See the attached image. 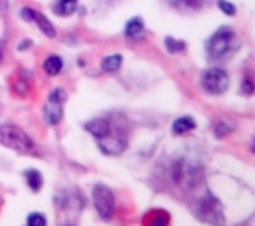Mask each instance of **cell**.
I'll return each mask as SVG.
<instances>
[{"label": "cell", "mask_w": 255, "mask_h": 226, "mask_svg": "<svg viewBox=\"0 0 255 226\" xmlns=\"http://www.w3.org/2000/svg\"><path fill=\"white\" fill-rule=\"evenodd\" d=\"M0 143L19 154H32L36 149L32 138L15 125H0Z\"/></svg>", "instance_id": "obj_1"}, {"label": "cell", "mask_w": 255, "mask_h": 226, "mask_svg": "<svg viewBox=\"0 0 255 226\" xmlns=\"http://www.w3.org/2000/svg\"><path fill=\"white\" fill-rule=\"evenodd\" d=\"M233 42H235V32H233L230 27L223 25V27H220L217 32L208 39V42H206L208 56L211 59L223 58L228 51L233 49Z\"/></svg>", "instance_id": "obj_2"}, {"label": "cell", "mask_w": 255, "mask_h": 226, "mask_svg": "<svg viewBox=\"0 0 255 226\" xmlns=\"http://www.w3.org/2000/svg\"><path fill=\"white\" fill-rule=\"evenodd\" d=\"M203 90L210 95H222L230 86V78L222 68H210L203 73L201 78Z\"/></svg>", "instance_id": "obj_3"}, {"label": "cell", "mask_w": 255, "mask_h": 226, "mask_svg": "<svg viewBox=\"0 0 255 226\" xmlns=\"http://www.w3.org/2000/svg\"><path fill=\"white\" fill-rule=\"evenodd\" d=\"M92 198H93V204L97 208L98 215L102 216L103 220H109L112 218L115 211V196L114 193L103 184H97L93 188V193H92Z\"/></svg>", "instance_id": "obj_4"}, {"label": "cell", "mask_w": 255, "mask_h": 226, "mask_svg": "<svg viewBox=\"0 0 255 226\" xmlns=\"http://www.w3.org/2000/svg\"><path fill=\"white\" fill-rule=\"evenodd\" d=\"M98 140H100V149L109 155L120 154L125 149V145H127V140L124 138V135H120V133L119 135H112V130L109 135L98 138Z\"/></svg>", "instance_id": "obj_5"}, {"label": "cell", "mask_w": 255, "mask_h": 226, "mask_svg": "<svg viewBox=\"0 0 255 226\" xmlns=\"http://www.w3.org/2000/svg\"><path fill=\"white\" fill-rule=\"evenodd\" d=\"M85 130H88L93 137L102 138L110 133L112 125H110V121L105 118H95V120H90L88 123H85Z\"/></svg>", "instance_id": "obj_6"}, {"label": "cell", "mask_w": 255, "mask_h": 226, "mask_svg": "<svg viewBox=\"0 0 255 226\" xmlns=\"http://www.w3.org/2000/svg\"><path fill=\"white\" fill-rule=\"evenodd\" d=\"M63 103H54V102H49L47 100V103L44 105V118L49 125H56L59 123V120H61L63 116Z\"/></svg>", "instance_id": "obj_7"}, {"label": "cell", "mask_w": 255, "mask_h": 226, "mask_svg": "<svg viewBox=\"0 0 255 226\" xmlns=\"http://www.w3.org/2000/svg\"><path fill=\"white\" fill-rule=\"evenodd\" d=\"M196 128V121H194L193 116H179V118L174 120V123H172V132L176 133V135H183V133H188L191 132V130Z\"/></svg>", "instance_id": "obj_8"}, {"label": "cell", "mask_w": 255, "mask_h": 226, "mask_svg": "<svg viewBox=\"0 0 255 226\" xmlns=\"http://www.w3.org/2000/svg\"><path fill=\"white\" fill-rule=\"evenodd\" d=\"M144 34V19L142 17H132L125 25V36L128 39H139Z\"/></svg>", "instance_id": "obj_9"}, {"label": "cell", "mask_w": 255, "mask_h": 226, "mask_svg": "<svg viewBox=\"0 0 255 226\" xmlns=\"http://www.w3.org/2000/svg\"><path fill=\"white\" fill-rule=\"evenodd\" d=\"M32 20L39 25V29L42 30V32L46 34L47 37H56V30H54V25L51 24V20L49 19H46L44 15L41 14V12H37V10H34V14H32Z\"/></svg>", "instance_id": "obj_10"}, {"label": "cell", "mask_w": 255, "mask_h": 226, "mask_svg": "<svg viewBox=\"0 0 255 226\" xmlns=\"http://www.w3.org/2000/svg\"><path fill=\"white\" fill-rule=\"evenodd\" d=\"M78 7V0H56L54 2V12L58 15H71Z\"/></svg>", "instance_id": "obj_11"}, {"label": "cell", "mask_w": 255, "mask_h": 226, "mask_svg": "<svg viewBox=\"0 0 255 226\" xmlns=\"http://www.w3.org/2000/svg\"><path fill=\"white\" fill-rule=\"evenodd\" d=\"M122 56L120 54H110L107 56V58H103L102 61V69L107 73H115L119 71L120 66H122Z\"/></svg>", "instance_id": "obj_12"}, {"label": "cell", "mask_w": 255, "mask_h": 226, "mask_svg": "<svg viewBox=\"0 0 255 226\" xmlns=\"http://www.w3.org/2000/svg\"><path fill=\"white\" fill-rule=\"evenodd\" d=\"M167 2L179 10H198L203 7L205 0H167Z\"/></svg>", "instance_id": "obj_13"}, {"label": "cell", "mask_w": 255, "mask_h": 226, "mask_svg": "<svg viewBox=\"0 0 255 226\" xmlns=\"http://www.w3.org/2000/svg\"><path fill=\"white\" fill-rule=\"evenodd\" d=\"M24 176H25V181H27V186L34 191V193H37V191L42 188V176H41V172L36 171V169L25 171Z\"/></svg>", "instance_id": "obj_14"}, {"label": "cell", "mask_w": 255, "mask_h": 226, "mask_svg": "<svg viewBox=\"0 0 255 226\" xmlns=\"http://www.w3.org/2000/svg\"><path fill=\"white\" fill-rule=\"evenodd\" d=\"M63 69V59L59 56H49L46 61H44V71L47 75L54 76V75H59Z\"/></svg>", "instance_id": "obj_15"}, {"label": "cell", "mask_w": 255, "mask_h": 226, "mask_svg": "<svg viewBox=\"0 0 255 226\" xmlns=\"http://www.w3.org/2000/svg\"><path fill=\"white\" fill-rule=\"evenodd\" d=\"M166 47H167V51L169 53H181L183 49H186V44L183 41H176L174 37H171V36H167L166 37Z\"/></svg>", "instance_id": "obj_16"}, {"label": "cell", "mask_w": 255, "mask_h": 226, "mask_svg": "<svg viewBox=\"0 0 255 226\" xmlns=\"http://www.w3.org/2000/svg\"><path fill=\"white\" fill-rule=\"evenodd\" d=\"M47 100H49V102H54V103H64V100H66V91L63 88H54L49 93Z\"/></svg>", "instance_id": "obj_17"}, {"label": "cell", "mask_w": 255, "mask_h": 226, "mask_svg": "<svg viewBox=\"0 0 255 226\" xmlns=\"http://www.w3.org/2000/svg\"><path fill=\"white\" fill-rule=\"evenodd\" d=\"M47 223L44 216L41 215V213H32V215H29L27 218V225L29 226H44Z\"/></svg>", "instance_id": "obj_18"}, {"label": "cell", "mask_w": 255, "mask_h": 226, "mask_svg": "<svg viewBox=\"0 0 255 226\" xmlns=\"http://www.w3.org/2000/svg\"><path fill=\"white\" fill-rule=\"evenodd\" d=\"M218 7L222 8V12L227 15H235V12H237L235 5L228 2V0H218Z\"/></svg>", "instance_id": "obj_19"}, {"label": "cell", "mask_w": 255, "mask_h": 226, "mask_svg": "<svg viewBox=\"0 0 255 226\" xmlns=\"http://www.w3.org/2000/svg\"><path fill=\"white\" fill-rule=\"evenodd\" d=\"M232 128L233 127H227L225 120H222V121H218L217 127H215V133H217V137H223V135H227V133H230Z\"/></svg>", "instance_id": "obj_20"}, {"label": "cell", "mask_w": 255, "mask_h": 226, "mask_svg": "<svg viewBox=\"0 0 255 226\" xmlns=\"http://www.w3.org/2000/svg\"><path fill=\"white\" fill-rule=\"evenodd\" d=\"M254 90V85H252V78H245L244 80V86H242V93L244 95H250Z\"/></svg>", "instance_id": "obj_21"}, {"label": "cell", "mask_w": 255, "mask_h": 226, "mask_svg": "<svg viewBox=\"0 0 255 226\" xmlns=\"http://www.w3.org/2000/svg\"><path fill=\"white\" fill-rule=\"evenodd\" d=\"M32 14H34V8H29V7H24L22 10H20V17H22L24 20H29V22H32Z\"/></svg>", "instance_id": "obj_22"}, {"label": "cell", "mask_w": 255, "mask_h": 226, "mask_svg": "<svg viewBox=\"0 0 255 226\" xmlns=\"http://www.w3.org/2000/svg\"><path fill=\"white\" fill-rule=\"evenodd\" d=\"M0 8H7V2H5V0H0Z\"/></svg>", "instance_id": "obj_23"}]
</instances>
